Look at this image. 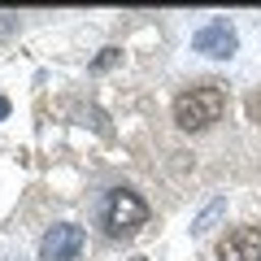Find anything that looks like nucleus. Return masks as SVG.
<instances>
[{
	"label": "nucleus",
	"mask_w": 261,
	"mask_h": 261,
	"mask_svg": "<svg viewBox=\"0 0 261 261\" xmlns=\"http://www.w3.org/2000/svg\"><path fill=\"white\" fill-rule=\"evenodd\" d=\"M244 109H248V122H261V87L248 96V100H244Z\"/></svg>",
	"instance_id": "obj_6"
},
{
	"label": "nucleus",
	"mask_w": 261,
	"mask_h": 261,
	"mask_svg": "<svg viewBox=\"0 0 261 261\" xmlns=\"http://www.w3.org/2000/svg\"><path fill=\"white\" fill-rule=\"evenodd\" d=\"M222 113H226V92L218 83L187 87V92H178V100H174V122L183 130H209Z\"/></svg>",
	"instance_id": "obj_1"
},
{
	"label": "nucleus",
	"mask_w": 261,
	"mask_h": 261,
	"mask_svg": "<svg viewBox=\"0 0 261 261\" xmlns=\"http://www.w3.org/2000/svg\"><path fill=\"white\" fill-rule=\"evenodd\" d=\"M192 48L205 57H231L235 48H240V39H235V31L226 27V22H209V27H200L192 35Z\"/></svg>",
	"instance_id": "obj_5"
},
{
	"label": "nucleus",
	"mask_w": 261,
	"mask_h": 261,
	"mask_svg": "<svg viewBox=\"0 0 261 261\" xmlns=\"http://www.w3.org/2000/svg\"><path fill=\"white\" fill-rule=\"evenodd\" d=\"M144 222H148V205H144L130 187L109 192V200H105V231H109L113 240H130Z\"/></svg>",
	"instance_id": "obj_2"
},
{
	"label": "nucleus",
	"mask_w": 261,
	"mask_h": 261,
	"mask_svg": "<svg viewBox=\"0 0 261 261\" xmlns=\"http://www.w3.org/2000/svg\"><path fill=\"white\" fill-rule=\"evenodd\" d=\"M130 261H148V257H130Z\"/></svg>",
	"instance_id": "obj_9"
},
{
	"label": "nucleus",
	"mask_w": 261,
	"mask_h": 261,
	"mask_svg": "<svg viewBox=\"0 0 261 261\" xmlns=\"http://www.w3.org/2000/svg\"><path fill=\"white\" fill-rule=\"evenodd\" d=\"M9 118V100H5V96H0V122Z\"/></svg>",
	"instance_id": "obj_8"
},
{
	"label": "nucleus",
	"mask_w": 261,
	"mask_h": 261,
	"mask_svg": "<svg viewBox=\"0 0 261 261\" xmlns=\"http://www.w3.org/2000/svg\"><path fill=\"white\" fill-rule=\"evenodd\" d=\"M218 261H261V226H235L218 244Z\"/></svg>",
	"instance_id": "obj_4"
},
{
	"label": "nucleus",
	"mask_w": 261,
	"mask_h": 261,
	"mask_svg": "<svg viewBox=\"0 0 261 261\" xmlns=\"http://www.w3.org/2000/svg\"><path fill=\"white\" fill-rule=\"evenodd\" d=\"M83 252V226L74 222H57L39 244V261H74Z\"/></svg>",
	"instance_id": "obj_3"
},
{
	"label": "nucleus",
	"mask_w": 261,
	"mask_h": 261,
	"mask_svg": "<svg viewBox=\"0 0 261 261\" xmlns=\"http://www.w3.org/2000/svg\"><path fill=\"white\" fill-rule=\"evenodd\" d=\"M113 61H118V48H105V57H96V70H109Z\"/></svg>",
	"instance_id": "obj_7"
}]
</instances>
